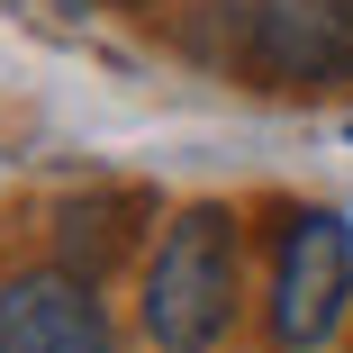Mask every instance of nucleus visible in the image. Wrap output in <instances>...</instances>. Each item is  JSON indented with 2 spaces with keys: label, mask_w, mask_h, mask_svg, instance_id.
Segmentation results:
<instances>
[{
  "label": "nucleus",
  "mask_w": 353,
  "mask_h": 353,
  "mask_svg": "<svg viewBox=\"0 0 353 353\" xmlns=\"http://www.w3.org/2000/svg\"><path fill=\"white\" fill-rule=\"evenodd\" d=\"M353 308V218L344 208H290L272 227V344L317 353Z\"/></svg>",
  "instance_id": "nucleus-3"
},
{
  "label": "nucleus",
  "mask_w": 353,
  "mask_h": 353,
  "mask_svg": "<svg viewBox=\"0 0 353 353\" xmlns=\"http://www.w3.org/2000/svg\"><path fill=\"white\" fill-rule=\"evenodd\" d=\"M0 353H118V326L82 272H10L0 281Z\"/></svg>",
  "instance_id": "nucleus-4"
},
{
  "label": "nucleus",
  "mask_w": 353,
  "mask_h": 353,
  "mask_svg": "<svg viewBox=\"0 0 353 353\" xmlns=\"http://www.w3.org/2000/svg\"><path fill=\"white\" fill-rule=\"evenodd\" d=\"M236 73L281 100L353 82V0H236Z\"/></svg>",
  "instance_id": "nucleus-2"
},
{
  "label": "nucleus",
  "mask_w": 353,
  "mask_h": 353,
  "mask_svg": "<svg viewBox=\"0 0 353 353\" xmlns=\"http://www.w3.org/2000/svg\"><path fill=\"white\" fill-rule=\"evenodd\" d=\"M236 299H245V254H236V208L199 199L163 227L145 290H136V326L154 353H218L236 335Z\"/></svg>",
  "instance_id": "nucleus-1"
}]
</instances>
